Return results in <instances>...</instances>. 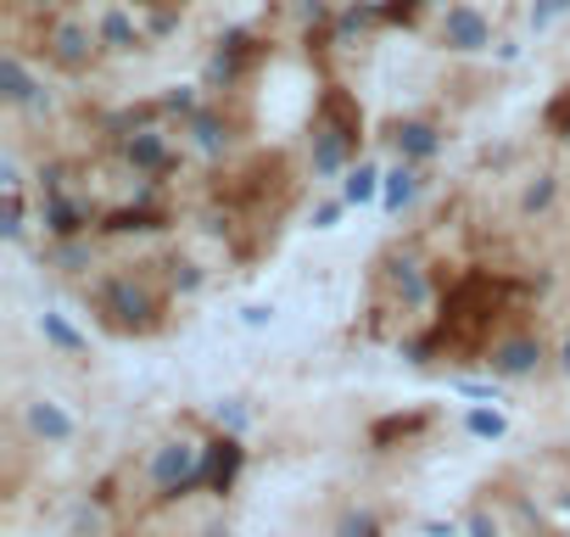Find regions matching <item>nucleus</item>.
Listing matches in <instances>:
<instances>
[{"mask_svg": "<svg viewBox=\"0 0 570 537\" xmlns=\"http://www.w3.org/2000/svg\"><path fill=\"white\" fill-rule=\"evenodd\" d=\"M503 280L492 275H464L453 285V297L442 308V325L431 336V348H453V353H475L487 341V330L498 325V303H503Z\"/></svg>", "mask_w": 570, "mask_h": 537, "instance_id": "f257e3e1", "label": "nucleus"}, {"mask_svg": "<svg viewBox=\"0 0 570 537\" xmlns=\"http://www.w3.org/2000/svg\"><path fill=\"white\" fill-rule=\"evenodd\" d=\"M442 39L453 45V51H475V45H487V23L475 17L470 7H453L448 23H442Z\"/></svg>", "mask_w": 570, "mask_h": 537, "instance_id": "f03ea898", "label": "nucleus"}, {"mask_svg": "<svg viewBox=\"0 0 570 537\" xmlns=\"http://www.w3.org/2000/svg\"><path fill=\"white\" fill-rule=\"evenodd\" d=\"M397 145H408V152H431V129H419V124H408V129H397Z\"/></svg>", "mask_w": 570, "mask_h": 537, "instance_id": "7ed1b4c3", "label": "nucleus"}, {"mask_svg": "<svg viewBox=\"0 0 570 537\" xmlns=\"http://www.w3.org/2000/svg\"><path fill=\"white\" fill-rule=\"evenodd\" d=\"M347 197H353V202H369V197H375V168H358V174H353Z\"/></svg>", "mask_w": 570, "mask_h": 537, "instance_id": "20e7f679", "label": "nucleus"}]
</instances>
